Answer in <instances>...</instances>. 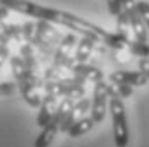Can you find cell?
<instances>
[{"mask_svg": "<svg viewBox=\"0 0 149 147\" xmlns=\"http://www.w3.org/2000/svg\"><path fill=\"white\" fill-rule=\"evenodd\" d=\"M110 96L103 86V79L94 82V92H93V106H91V116L96 123L103 121L106 115V108H110Z\"/></svg>", "mask_w": 149, "mask_h": 147, "instance_id": "obj_3", "label": "cell"}, {"mask_svg": "<svg viewBox=\"0 0 149 147\" xmlns=\"http://www.w3.org/2000/svg\"><path fill=\"white\" fill-rule=\"evenodd\" d=\"M94 123H96V121L93 120V116H84V118H81V120H77L74 125L70 127V130H69L67 133H69L70 137H74V139H75V137H79V135L88 133L91 128L94 127Z\"/></svg>", "mask_w": 149, "mask_h": 147, "instance_id": "obj_12", "label": "cell"}, {"mask_svg": "<svg viewBox=\"0 0 149 147\" xmlns=\"http://www.w3.org/2000/svg\"><path fill=\"white\" fill-rule=\"evenodd\" d=\"M96 43H100V41L94 40V38H91V36H82L81 38V41L77 44V50H75V60H77V63H88V60H89Z\"/></svg>", "mask_w": 149, "mask_h": 147, "instance_id": "obj_11", "label": "cell"}, {"mask_svg": "<svg viewBox=\"0 0 149 147\" xmlns=\"http://www.w3.org/2000/svg\"><path fill=\"white\" fill-rule=\"evenodd\" d=\"M9 57H10V51H9V46L5 44V46H2V48H0V67L7 62Z\"/></svg>", "mask_w": 149, "mask_h": 147, "instance_id": "obj_21", "label": "cell"}, {"mask_svg": "<svg viewBox=\"0 0 149 147\" xmlns=\"http://www.w3.org/2000/svg\"><path fill=\"white\" fill-rule=\"evenodd\" d=\"M57 96L53 94H45L43 96V103L40 106V113H38V118H36V123L43 128L45 125H48L55 115H57V108H58V103H57Z\"/></svg>", "mask_w": 149, "mask_h": 147, "instance_id": "obj_6", "label": "cell"}, {"mask_svg": "<svg viewBox=\"0 0 149 147\" xmlns=\"http://www.w3.org/2000/svg\"><path fill=\"white\" fill-rule=\"evenodd\" d=\"M115 87L118 91L120 98H130L134 92V86H130V84H115Z\"/></svg>", "mask_w": 149, "mask_h": 147, "instance_id": "obj_19", "label": "cell"}, {"mask_svg": "<svg viewBox=\"0 0 149 147\" xmlns=\"http://www.w3.org/2000/svg\"><path fill=\"white\" fill-rule=\"evenodd\" d=\"M91 106H93V99H88V98H81L77 103L74 104V108L70 110V113L67 115V116L63 118L62 121H60V132L62 133H67L70 130V127L74 125L77 120H81V118L86 116V113L91 110Z\"/></svg>", "mask_w": 149, "mask_h": 147, "instance_id": "obj_4", "label": "cell"}, {"mask_svg": "<svg viewBox=\"0 0 149 147\" xmlns=\"http://www.w3.org/2000/svg\"><path fill=\"white\" fill-rule=\"evenodd\" d=\"M36 28H38V34L45 43L52 44V46H58V43L62 41V34L55 29L48 21H36Z\"/></svg>", "mask_w": 149, "mask_h": 147, "instance_id": "obj_8", "label": "cell"}, {"mask_svg": "<svg viewBox=\"0 0 149 147\" xmlns=\"http://www.w3.org/2000/svg\"><path fill=\"white\" fill-rule=\"evenodd\" d=\"M137 10H139V14L142 15V19H144V22H146V26L149 29V2L139 0L137 2Z\"/></svg>", "mask_w": 149, "mask_h": 147, "instance_id": "obj_18", "label": "cell"}, {"mask_svg": "<svg viewBox=\"0 0 149 147\" xmlns=\"http://www.w3.org/2000/svg\"><path fill=\"white\" fill-rule=\"evenodd\" d=\"M108 3V9H110V14L113 15L115 19L123 12V5H122V0H106Z\"/></svg>", "mask_w": 149, "mask_h": 147, "instance_id": "obj_17", "label": "cell"}, {"mask_svg": "<svg viewBox=\"0 0 149 147\" xmlns=\"http://www.w3.org/2000/svg\"><path fill=\"white\" fill-rule=\"evenodd\" d=\"M9 41H10V38H9V36L2 31V33H0V48H2V46H5Z\"/></svg>", "mask_w": 149, "mask_h": 147, "instance_id": "obj_22", "label": "cell"}, {"mask_svg": "<svg viewBox=\"0 0 149 147\" xmlns=\"http://www.w3.org/2000/svg\"><path fill=\"white\" fill-rule=\"evenodd\" d=\"M72 75L82 79V80H91V82H98L103 79V70L93 67L89 63H75L72 67Z\"/></svg>", "mask_w": 149, "mask_h": 147, "instance_id": "obj_7", "label": "cell"}, {"mask_svg": "<svg viewBox=\"0 0 149 147\" xmlns=\"http://www.w3.org/2000/svg\"><path fill=\"white\" fill-rule=\"evenodd\" d=\"M19 86V91H21V96L24 98V101L33 106V108H40L41 103H43V96L38 92V87L33 86L29 82H17Z\"/></svg>", "mask_w": 149, "mask_h": 147, "instance_id": "obj_10", "label": "cell"}, {"mask_svg": "<svg viewBox=\"0 0 149 147\" xmlns=\"http://www.w3.org/2000/svg\"><path fill=\"white\" fill-rule=\"evenodd\" d=\"M139 70L144 72L149 77V57H142L139 60Z\"/></svg>", "mask_w": 149, "mask_h": 147, "instance_id": "obj_20", "label": "cell"}, {"mask_svg": "<svg viewBox=\"0 0 149 147\" xmlns=\"http://www.w3.org/2000/svg\"><path fill=\"white\" fill-rule=\"evenodd\" d=\"M74 99H70V98H63L62 101L58 103V108H57V120H58V125H60V121L63 120V118L67 116L69 113H70V110L74 108Z\"/></svg>", "mask_w": 149, "mask_h": 147, "instance_id": "obj_16", "label": "cell"}, {"mask_svg": "<svg viewBox=\"0 0 149 147\" xmlns=\"http://www.w3.org/2000/svg\"><path fill=\"white\" fill-rule=\"evenodd\" d=\"M2 29L3 33L10 38V40H15V41H22L24 43V24H5L2 22Z\"/></svg>", "mask_w": 149, "mask_h": 147, "instance_id": "obj_14", "label": "cell"}, {"mask_svg": "<svg viewBox=\"0 0 149 147\" xmlns=\"http://www.w3.org/2000/svg\"><path fill=\"white\" fill-rule=\"evenodd\" d=\"M58 130H60L58 120H57V116H55L48 125L43 127L41 133L34 139V147H48L52 142H53V139H55V135H57Z\"/></svg>", "mask_w": 149, "mask_h": 147, "instance_id": "obj_9", "label": "cell"}, {"mask_svg": "<svg viewBox=\"0 0 149 147\" xmlns=\"http://www.w3.org/2000/svg\"><path fill=\"white\" fill-rule=\"evenodd\" d=\"M110 80L113 84H130L134 87H141L149 82V77L141 70H115L110 74Z\"/></svg>", "mask_w": 149, "mask_h": 147, "instance_id": "obj_5", "label": "cell"}, {"mask_svg": "<svg viewBox=\"0 0 149 147\" xmlns=\"http://www.w3.org/2000/svg\"><path fill=\"white\" fill-rule=\"evenodd\" d=\"M10 70H12L17 82H29L38 89H43L46 82L45 79H41L34 72H31L29 67L26 65V62L22 60V57H10Z\"/></svg>", "mask_w": 149, "mask_h": 147, "instance_id": "obj_2", "label": "cell"}, {"mask_svg": "<svg viewBox=\"0 0 149 147\" xmlns=\"http://www.w3.org/2000/svg\"><path fill=\"white\" fill-rule=\"evenodd\" d=\"M130 29H132L130 19H129L127 12L123 10V12L117 17V33H118L122 38H125L127 41H130Z\"/></svg>", "mask_w": 149, "mask_h": 147, "instance_id": "obj_13", "label": "cell"}, {"mask_svg": "<svg viewBox=\"0 0 149 147\" xmlns=\"http://www.w3.org/2000/svg\"><path fill=\"white\" fill-rule=\"evenodd\" d=\"M110 113H111V125H113V140L117 147H127L129 144V127L125 118V106L122 98L115 96L110 98Z\"/></svg>", "mask_w": 149, "mask_h": 147, "instance_id": "obj_1", "label": "cell"}, {"mask_svg": "<svg viewBox=\"0 0 149 147\" xmlns=\"http://www.w3.org/2000/svg\"><path fill=\"white\" fill-rule=\"evenodd\" d=\"M129 50H130V53L135 55V57H149V44L144 43V41H139V40H135V41H129V46H127Z\"/></svg>", "mask_w": 149, "mask_h": 147, "instance_id": "obj_15", "label": "cell"}]
</instances>
